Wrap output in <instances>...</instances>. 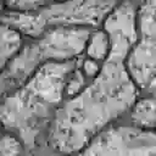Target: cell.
I'll return each mask as SVG.
<instances>
[{"label":"cell","mask_w":156,"mask_h":156,"mask_svg":"<svg viewBox=\"0 0 156 156\" xmlns=\"http://www.w3.org/2000/svg\"><path fill=\"white\" fill-rule=\"evenodd\" d=\"M76 67L74 60L48 61L30 79L0 106V122L29 143L55 115L65 96V88Z\"/></svg>","instance_id":"7a4b0ae2"},{"label":"cell","mask_w":156,"mask_h":156,"mask_svg":"<svg viewBox=\"0 0 156 156\" xmlns=\"http://www.w3.org/2000/svg\"><path fill=\"white\" fill-rule=\"evenodd\" d=\"M123 0H63L40 9V13L17 12L5 21L24 34L39 35L46 26L98 24Z\"/></svg>","instance_id":"3957f363"},{"label":"cell","mask_w":156,"mask_h":156,"mask_svg":"<svg viewBox=\"0 0 156 156\" xmlns=\"http://www.w3.org/2000/svg\"><path fill=\"white\" fill-rule=\"evenodd\" d=\"M6 6L16 10L17 12L37 11L39 9L61 2L63 0H1Z\"/></svg>","instance_id":"9c48e42d"},{"label":"cell","mask_w":156,"mask_h":156,"mask_svg":"<svg viewBox=\"0 0 156 156\" xmlns=\"http://www.w3.org/2000/svg\"><path fill=\"white\" fill-rule=\"evenodd\" d=\"M21 144L16 136L5 135L0 139V156H20Z\"/></svg>","instance_id":"30bf717a"},{"label":"cell","mask_w":156,"mask_h":156,"mask_svg":"<svg viewBox=\"0 0 156 156\" xmlns=\"http://www.w3.org/2000/svg\"><path fill=\"white\" fill-rule=\"evenodd\" d=\"M23 44L22 33L4 22L0 23V72L20 52Z\"/></svg>","instance_id":"8992f818"},{"label":"cell","mask_w":156,"mask_h":156,"mask_svg":"<svg viewBox=\"0 0 156 156\" xmlns=\"http://www.w3.org/2000/svg\"><path fill=\"white\" fill-rule=\"evenodd\" d=\"M132 121L138 128L152 129L155 126V100L154 98L135 101L132 108Z\"/></svg>","instance_id":"52a82bcc"},{"label":"cell","mask_w":156,"mask_h":156,"mask_svg":"<svg viewBox=\"0 0 156 156\" xmlns=\"http://www.w3.org/2000/svg\"><path fill=\"white\" fill-rule=\"evenodd\" d=\"M110 50L91 83L69 98L54 115L51 139L62 152L82 149L112 119L136 101L138 87L124 60L136 39V12L132 0H123L105 17Z\"/></svg>","instance_id":"6da1fadb"},{"label":"cell","mask_w":156,"mask_h":156,"mask_svg":"<svg viewBox=\"0 0 156 156\" xmlns=\"http://www.w3.org/2000/svg\"><path fill=\"white\" fill-rule=\"evenodd\" d=\"M90 32L84 26H55L23 52L13 58L12 73L20 76L41 61H67L78 56L87 46Z\"/></svg>","instance_id":"277c9868"},{"label":"cell","mask_w":156,"mask_h":156,"mask_svg":"<svg viewBox=\"0 0 156 156\" xmlns=\"http://www.w3.org/2000/svg\"><path fill=\"white\" fill-rule=\"evenodd\" d=\"M88 57L95 61H104L110 50V39L105 30H98L90 34L87 43Z\"/></svg>","instance_id":"ba28073f"},{"label":"cell","mask_w":156,"mask_h":156,"mask_svg":"<svg viewBox=\"0 0 156 156\" xmlns=\"http://www.w3.org/2000/svg\"><path fill=\"white\" fill-rule=\"evenodd\" d=\"M136 39L130 46L124 65L139 89L150 93L155 88V0H143L136 12Z\"/></svg>","instance_id":"5b68a950"}]
</instances>
